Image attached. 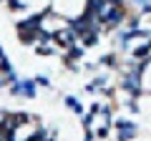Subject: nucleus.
Returning a JSON list of instances; mask_svg holds the SVG:
<instances>
[{
	"mask_svg": "<svg viewBox=\"0 0 151 141\" xmlns=\"http://www.w3.org/2000/svg\"><path fill=\"white\" fill-rule=\"evenodd\" d=\"M141 83H144V93H151V60L141 63Z\"/></svg>",
	"mask_w": 151,
	"mask_h": 141,
	"instance_id": "nucleus-1",
	"label": "nucleus"
},
{
	"mask_svg": "<svg viewBox=\"0 0 151 141\" xmlns=\"http://www.w3.org/2000/svg\"><path fill=\"white\" fill-rule=\"evenodd\" d=\"M139 15H141V18H146V15H151V0H146L144 5L139 8Z\"/></svg>",
	"mask_w": 151,
	"mask_h": 141,
	"instance_id": "nucleus-2",
	"label": "nucleus"
},
{
	"mask_svg": "<svg viewBox=\"0 0 151 141\" xmlns=\"http://www.w3.org/2000/svg\"><path fill=\"white\" fill-rule=\"evenodd\" d=\"M131 3H134L136 8H141V5H144V3H146V0H131Z\"/></svg>",
	"mask_w": 151,
	"mask_h": 141,
	"instance_id": "nucleus-3",
	"label": "nucleus"
}]
</instances>
